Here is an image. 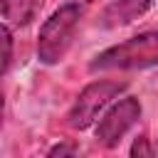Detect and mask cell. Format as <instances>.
Segmentation results:
<instances>
[{
    "mask_svg": "<svg viewBox=\"0 0 158 158\" xmlns=\"http://www.w3.org/2000/svg\"><path fill=\"white\" fill-rule=\"evenodd\" d=\"M158 64V30H148L133 35L94 57L89 64L91 72H128V69H146Z\"/></svg>",
    "mask_w": 158,
    "mask_h": 158,
    "instance_id": "1",
    "label": "cell"
},
{
    "mask_svg": "<svg viewBox=\"0 0 158 158\" xmlns=\"http://www.w3.org/2000/svg\"><path fill=\"white\" fill-rule=\"evenodd\" d=\"M79 20H81L79 2H67L44 20L37 35V59L42 64H57L64 57Z\"/></svg>",
    "mask_w": 158,
    "mask_h": 158,
    "instance_id": "2",
    "label": "cell"
},
{
    "mask_svg": "<svg viewBox=\"0 0 158 158\" xmlns=\"http://www.w3.org/2000/svg\"><path fill=\"white\" fill-rule=\"evenodd\" d=\"M126 89V81H116V79H101V81H91L89 86H84V91L77 96L69 116H67V123L72 128H89L96 116Z\"/></svg>",
    "mask_w": 158,
    "mask_h": 158,
    "instance_id": "3",
    "label": "cell"
},
{
    "mask_svg": "<svg viewBox=\"0 0 158 158\" xmlns=\"http://www.w3.org/2000/svg\"><path fill=\"white\" fill-rule=\"evenodd\" d=\"M141 118V101L136 96H123L121 101H116L96 123V141L106 148H114L126 133L128 128L136 126V121Z\"/></svg>",
    "mask_w": 158,
    "mask_h": 158,
    "instance_id": "4",
    "label": "cell"
},
{
    "mask_svg": "<svg viewBox=\"0 0 158 158\" xmlns=\"http://www.w3.org/2000/svg\"><path fill=\"white\" fill-rule=\"evenodd\" d=\"M153 7V0H114L104 7L99 25L101 27H121L138 17H143Z\"/></svg>",
    "mask_w": 158,
    "mask_h": 158,
    "instance_id": "5",
    "label": "cell"
},
{
    "mask_svg": "<svg viewBox=\"0 0 158 158\" xmlns=\"http://www.w3.org/2000/svg\"><path fill=\"white\" fill-rule=\"evenodd\" d=\"M40 0H0V17L15 27H22L35 20Z\"/></svg>",
    "mask_w": 158,
    "mask_h": 158,
    "instance_id": "6",
    "label": "cell"
},
{
    "mask_svg": "<svg viewBox=\"0 0 158 158\" xmlns=\"http://www.w3.org/2000/svg\"><path fill=\"white\" fill-rule=\"evenodd\" d=\"M12 32L7 25H0V77L7 72L10 62H12Z\"/></svg>",
    "mask_w": 158,
    "mask_h": 158,
    "instance_id": "7",
    "label": "cell"
},
{
    "mask_svg": "<svg viewBox=\"0 0 158 158\" xmlns=\"http://www.w3.org/2000/svg\"><path fill=\"white\" fill-rule=\"evenodd\" d=\"M133 158L136 156H153V148L148 146V138L146 136H138L136 141H133V146H131V151H128Z\"/></svg>",
    "mask_w": 158,
    "mask_h": 158,
    "instance_id": "8",
    "label": "cell"
},
{
    "mask_svg": "<svg viewBox=\"0 0 158 158\" xmlns=\"http://www.w3.org/2000/svg\"><path fill=\"white\" fill-rule=\"evenodd\" d=\"M77 146H72V143H57L54 148H49L47 151V156H77Z\"/></svg>",
    "mask_w": 158,
    "mask_h": 158,
    "instance_id": "9",
    "label": "cell"
},
{
    "mask_svg": "<svg viewBox=\"0 0 158 158\" xmlns=\"http://www.w3.org/2000/svg\"><path fill=\"white\" fill-rule=\"evenodd\" d=\"M2 111H5V99H2V94H0V126H2Z\"/></svg>",
    "mask_w": 158,
    "mask_h": 158,
    "instance_id": "10",
    "label": "cell"
},
{
    "mask_svg": "<svg viewBox=\"0 0 158 158\" xmlns=\"http://www.w3.org/2000/svg\"><path fill=\"white\" fill-rule=\"evenodd\" d=\"M89 2H94V0H89Z\"/></svg>",
    "mask_w": 158,
    "mask_h": 158,
    "instance_id": "11",
    "label": "cell"
}]
</instances>
